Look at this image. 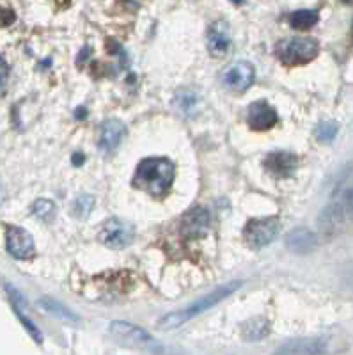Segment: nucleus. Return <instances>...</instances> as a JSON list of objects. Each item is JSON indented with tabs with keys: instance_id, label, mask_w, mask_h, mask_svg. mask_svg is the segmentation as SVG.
I'll return each mask as SVG.
<instances>
[{
	"instance_id": "nucleus-18",
	"label": "nucleus",
	"mask_w": 353,
	"mask_h": 355,
	"mask_svg": "<svg viewBox=\"0 0 353 355\" xmlns=\"http://www.w3.org/2000/svg\"><path fill=\"white\" fill-rule=\"evenodd\" d=\"M318 20H320V12L314 9H298L288 18L289 25L297 31H309L318 24Z\"/></svg>"
},
{
	"instance_id": "nucleus-15",
	"label": "nucleus",
	"mask_w": 353,
	"mask_h": 355,
	"mask_svg": "<svg viewBox=\"0 0 353 355\" xmlns=\"http://www.w3.org/2000/svg\"><path fill=\"white\" fill-rule=\"evenodd\" d=\"M286 245L291 252L295 254H311L313 250H316L318 247V236L316 233H313L311 230H305V227H298V230L291 231L286 239Z\"/></svg>"
},
{
	"instance_id": "nucleus-14",
	"label": "nucleus",
	"mask_w": 353,
	"mask_h": 355,
	"mask_svg": "<svg viewBox=\"0 0 353 355\" xmlns=\"http://www.w3.org/2000/svg\"><path fill=\"white\" fill-rule=\"evenodd\" d=\"M125 125L119 119H109L100 126V139H98V146L105 153H110L121 144L123 137H125Z\"/></svg>"
},
{
	"instance_id": "nucleus-28",
	"label": "nucleus",
	"mask_w": 353,
	"mask_h": 355,
	"mask_svg": "<svg viewBox=\"0 0 353 355\" xmlns=\"http://www.w3.org/2000/svg\"><path fill=\"white\" fill-rule=\"evenodd\" d=\"M341 2L346 6H353V0H341Z\"/></svg>"
},
{
	"instance_id": "nucleus-2",
	"label": "nucleus",
	"mask_w": 353,
	"mask_h": 355,
	"mask_svg": "<svg viewBox=\"0 0 353 355\" xmlns=\"http://www.w3.org/2000/svg\"><path fill=\"white\" fill-rule=\"evenodd\" d=\"M174 176H176V169H174V164L169 158H144L137 166L133 185L148 192L153 198H164L173 187Z\"/></svg>"
},
{
	"instance_id": "nucleus-17",
	"label": "nucleus",
	"mask_w": 353,
	"mask_h": 355,
	"mask_svg": "<svg viewBox=\"0 0 353 355\" xmlns=\"http://www.w3.org/2000/svg\"><path fill=\"white\" fill-rule=\"evenodd\" d=\"M241 334L247 341H261V339H265L270 334V322L266 318L256 316V318L243 323Z\"/></svg>"
},
{
	"instance_id": "nucleus-23",
	"label": "nucleus",
	"mask_w": 353,
	"mask_h": 355,
	"mask_svg": "<svg viewBox=\"0 0 353 355\" xmlns=\"http://www.w3.org/2000/svg\"><path fill=\"white\" fill-rule=\"evenodd\" d=\"M17 315H18V318L21 320V323H24V325H25V329H27V331H28V334L33 336V338L36 339L37 343H41V341H43V336H41L40 329H37L36 325H34V323L31 322V320H28L27 316L24 315V313H21L20 309H17Z\"/></svg>"
},
{
	"instance_id": "nucleus-10",
	"label": "nucleus",
	"mask_w": 353,
	"mask_h": 355,
	"mask_svg": "<svg viewBox=\"0 0 353 355\" xmlns=\"http://www.w3.org/2000/svg\"><path fill=\"white\" fill-rule=\"evenodd\" d=\"M209 230V211L205 206H196L181 218V233L189 240L206 236Z\"/></svg>"
},
{
	"instance_id": "nucleus-25",
	"label": "nucleus",
	"mask_w": 353,
	"mask_h": 355,
	"mask_svg": "<svg viewBox=\"0 0 353 355\" xmlns=\"http://www.w3.org/2000/svg\"><path fill=\"white\" fill-rule=\"evenodd\" d=\"M8 75H9V68H8V62L0 57V89L4 87L6 80H8Z\"/></svg>"
},
{
	"instance_id": "nucleus-11",
	"label": "nucleus",
	"mask_w": 353,
	"mask_h": 355,
	"mask_svg": "<svg viewBox=\"0 0 353 355\" xmlns=\"http://www.w3.org/2000/svg\"><path fill=\"white\" fill-rule=\"evenodd\" d=\"M263 166L272 176L288 178L297 171L298 158L297 155L288 153V151H273V153L266 155Z\"/></svg>"
},
{
	"instance_id": "nucleus-19",
	"label": "nucleus",
	"mask_w": 353,
	"mask_h": 355,
	"mask_svg": "<svg viewBox=\"0 0 353 355\" xmlns=\"http://www.w3.org/2000/svg\"><path fill=\"white\" fill-rule=\"evenodd\" d=\"M40 306L43 307L46 313H52L53 316H57V318L66 320V322H71V323H78V316H76L71 309H68L66 306H62L59 300L43 297V299L40 300Z\"/></svg>"
},
{
	"instance_id": "nucleus-22",
	"label": "nucleus",
	"mask_w": 353,
	"mask_h": 355,
	"mask_svg": "<svg viewBox=\"0 0 353 355\" xmlns=\"http://www.w3.org/2000/svg\"><path fill=\"white\" fill-rule=\"evenodd\" d=\"M339 133V123L337 121H323L316 130V139L320 142H332Z\"/></svg>"
},
{
	"instance_id": "nucleus-7",
	"label": "nucleus",
	"mask_w": 353,
	"mask_h": 355,
	"mask_svg": "<svg viewBox=\"0 0 353 355\" xmlns=\"http://www.w3.org/2000/svg\"><path fill=\"white\" fill-rule=\"evenodd\" d=\"M254 77H256V69L250 62H234L222 73V84L227 89L229 93L241 94L252 85Z\"/></svg>"
},
{
	"instance_id": "nucleus-1",
	"label": "nucleus",
	"mask_w": 353,
	"mask_h": 355,
	"mask_svg": "<svg viewBox=\"0 0 353 355\" xmlns=\"http://www.w3.org/2000/svg\"><path fill=\"white\" fill-rule=\"evenodd\" d=\"M350 224H353V162L343 167L332 198L318 218V226L325 234L341 233Z\"/></svg>"
},
{
	"instance_id": "nucleus-20",
	"label": "nucleus",
	"mask_w": 353,
	"mask_h": 355,
	"mask_svg": "<svg viewBox=\"0 0 353 355\" xmlns=\"http://www.w3.org/2000/svg\"><path fill=\"white\" fill-rule=\"evenodd\" d=\"M33 214L44 222L53 220L57 214L55 202L50 201V199H37V201L33 205Z\"/></svg>"
},
{
	"instance_id": "nucleus-12",
	"label": "nucleus",
	"mask_w": 353,
	"mask_h": 355,
	"mask_svg": "<svg viewBox=\"0 0 353 355\" xmlns=\"http://www.w3.org/2000/svg\"><path fill=\"white\" fill-rule=\"evenodd\" d=\"M206 44L213 57H224L231 49V33H229V25L225 21H215L208 28L206 34Z\"/></svg>"
},
{
	"instance_id": "nucleus-8",
	"label": "nucleus",
	"mask_w": 353,
	"mask_h": 355,
	"mask_svg": "<svg viewBox=\"0 0 353 355\" xmlns=\"http://www.w3.org/2000/svg\"><path fill=\"white\" fill-rule=\"evenodd\" d=\"M6 247L9 254L17 259H31L36 254L33 236L17 226H9L6 231Z\"/></svg>"
},
{
	"instance_id": "nucleus-3",
	"label": "nucleus",
	"mask_w": 353,
	"mask_h": 355,
	"mask_svg": "<svg viewBox=\"0 0 353 355\" xmlns=\"http://www.w3.org/2000/svg\"><path fill=\"white\" fill-rule=\"evenodd\" d=\"M240 286H241L240 281H234V283L224 284V286L217 288V290H213L212 293L206 295V297H203V299L196 300L192 306H189V307H185V309L176 311V313H171V315L164 316V318L158 322V325H160V327H165V329L180 327V325L187 323L189 320H192L193 316L201 315V313H205V311L212 309L213 306H217L218 302H222L225 297H229L231 293H234V291H236Z\"/></svg>"
},
{
	"instance_id": "nucleus-26",
	"label": "nucleus",
	"mask_w": 353,
	"mask_h": 355,
	"mask_svg": "<svg viewBox=\"0 0 353 355\" xmlns=\"http://www.w3.org/2000/svg\"><path fill=\"white\" fill-rule=\"evenodd\" d=\"M4 198H6V190H4V185L0 183V202L4 201Z\"/></svg>"
},
{
	"instance_id": "nucleus-6",
	"label": "nucleus",
	"mask_w": 353,
	"mask_h": 355,
	"mask_svg": "<svg viewBox=\"0 0 353 355\" xmlns=\"http://www.w3.org/2000/svg\"><path fill=\"white\" fill-rule=\"evenodd\" d=\"M133 236H135V231H133L132 224L114 217L109 218V220L105 222L103 226L100 227L98 240H100L105 247H109V249L119 250L128 247L130 243L133 242Z\"/></svg>"
},
{
	"instance_id": "nucleus-16",
	"label": "nucleus",
	"mask_w": 353,
	"mask_h": 355,
	"mask_svg": "<svg viewBox=\"0 0 353 355\" xmlns=\"http://www.w3.org/2000/svg\"><path fill=\"white\" fill-rule=\"evenodd\" d=\"M327 350L325 341L316 338H307V339H295V341H288L282 345L277 350V354L286 355H313V354H323Z\"/></svg>"
},
{
	"instance_id": "nucleus-13",
	"label": "nucleus",
	"mask_w": 353,
	"mask_h": 355,
	"mask_svg": "<svg viewBox=\"0 0 353 355\" xmlns=\"http://www.w3.org/2000/svg\"><path fill=\"white\" fill-rule=\"evenodd\" d=\"M110 334L125 345H148L153 341V336L148 331L128 322L110 323Z\"/></svg>"
},
{
	"instance_id": "nucleus-21",
	"label": "nucleus",
	"mask_w": 353,
	"mask_h": 355,
	"mask_svg": "<svg viewBox=\"0 0 353 355\" xmlns=\"http://www.w3.org/2000/svg\"><path fill=\"white\" fill-rule=\"evenodd\" d=\"M94 205H96V201H94L93 196H80V198H76V201L73 202V215H75V218H82V220H85V218L91 215V211L94 210Z\"/></svg>"
},
{
	"instance_id": "nucleus-24",
	"label": "nucleus",
	"mask_w": 353,
	"mask_h": 355,
	"mask_svg": "<svg viewBox=\"0 0 353 355\" xmlns=\"http://www.w3.org/2000/svg\"><path fill=\"white\" fill-rule=\"evenodd\" d=\"M15 20H17V17H15V12H12L11 9L0 8V25H2V27H8V25H11Z\"/></svg>"
},
{
	"instance_id": "nucleus-4",
	"label": "nucleus",
	"mask_w": 353,
	"mask_h": 355,
	"mask_svg": "<svg viewBox=\"0 0 353 355\" xmlns=\"http://www.w3.org/2000/svg\"><path fill=\"white\" fill-rule=\"evenodd\" d=\"M275 55L286 66L309 64L320 55V43L314 37H286L275 46Z\"/></svg>"
},
{
	"instance_id": "nucleus-9",
	"label": "nucleus",
	"mask_w": 353,
	"mask_h": 355,
	"mask_svg": "<svg viewBox=\"0 0 353 355\" xmlns=\"http://www.w3.org/2000/svg\"><path fill=\"white\" fill-rule=\"evenodd\" d=\"M279 123V116L270 103L265 100L254 101L247 107V125L254 132H266Z\"/></svg>"
},
{
	"instance_id": "nucleus-29",
	"label": "nucleus",
	"mask_w": 353,
	"mask_h": 355,
	"mask_svg": "<svg viewBox=\"0 0 353 355\" xmlns=\"http://www.w3.org/2000/svg\"><path fill=\"white\" fill-rule=\"evenodd\" d=\"M350 34H352V41H353V21H352V33Z\"/></svg>"
},
{
	"instance_id": "nucleus-5",
	"label": "nucleus",
	"mask_w": 353,
	"mask_h": 355,
	"mask_svg": "<svg viewBox=\"0 0 353 355\" xmlns=\"http://www.w3.org/2000/svg\"><path fill=\"white\" fill-rule=\"evenodd\" d=\"M279 230H281V220L277 217L252 218L245 226L243 240L252 249H263L277 239Z\"/></svg>"
},
{
	"instance_id": "nucleus-27",
	"label": "nucleus",
	"mask_w": 353,
	"mask_h": 355,
	"mask_svg": "<svg viewBox=\"0 0 353 355\" xmlns=\"http://www.w3.org/2000/svg\"><path fill=\"white\" fill-rule=\"evenodd\" d=\"M59 2V6H68L69 4V0H57Z\"/></svg>"
}]
</instances>
